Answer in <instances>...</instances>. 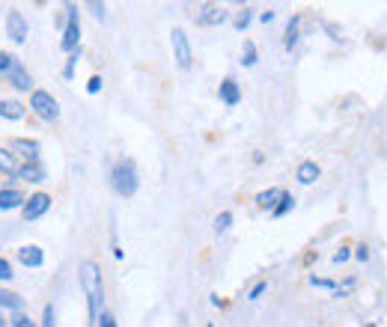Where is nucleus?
Instances as JSON below:
<instances>
[{
	"label": "nucleus",
	"mask_w": 387,
	"mask_h": 327,
	"mask_svg": "<svg viewBox=\"0 0 387 327\" xmlns=\"http://www.w3.org/2000/svg\"><path fill=\"white\" fill-rule=\"evenodd\" d=\"M81 286H84L86 303H90V319L98 321V307H102V298H105V286H102V271H98V265L90 262V259L81 265Z\"/></svg>",
	"instance_id": "obj_1"
},
{
	"label": "nucleus",
	"mask_w": 387,
	"mask_h": 327,
	"mask_svg": "<svg viewBox=\"0 0 387 327\" xmlns=\"http://www.w3.org/2000/svg\"><path fill=\"white\" fill-rule=\"evenodd\" d=\"M110 185H114V190H116L119 197H135L137 194L140 178H137V167H135V161H131V158L116 161L114 173H110Z\"/></svg>",
	"instance_id": "obj_2"
},
{
	"label": "nucleus",
	"mask_w": 387,
	"mask_h": 327,
	"mask_svg": "<svg viewBox=\"0 0 387 327\" xmlns=\"http://www.w3.org/2000/svg\"><path fill=\"white\" fill-rule=\"evenodd\" d=\"M30 110L36 114L42 122H57L60 119V105L57 98H54L51 93H45V89H33L30 96Z\"/></svg>",
	"instance_id": "obj_3"
},
{
	"label": "nucleus",
	"mask_w": 387,
	"mask_h": 327,
	"mask_svg": "<svg viewBox=\"0 0 387 327\" xmlns=\"http://www.w3.org/2000/svg\"><path fill=\"white\" fill-rule=\"evenodd\" d=\"M77 36H81V21H77V6L69 3L66 6V30H63V39H60V48L75 54L77 51Z\"/></svg>",
	"instance_id": "obj_4"
},
{
	"label": "nucleus",
	"mask_w": 387,
	"mask_h": 327,
	"mask_svg": "<svg viewBox=\"0 0 387 327\" xmlns=\"http://www.w3.org/2000/svg\"><path fill=\"white\" fill-rule=\"evenodd\" d=\"M170 45H173V60H176V66H179L182 72H188L191 69V42H188V36H185V30L182 27H173V33H170Z\"/></svg>",
	"instance_id": "obj_5"
},
{
	"label": "nucleus",
	"mask_w": 387,
	"mask_h": 327,
	"mask_svg": "<svg viewBox=\"0 0 387 327\" xmlns=\"http://www.w3.org/2000/svg\"><path fill=\"white\" fill-rule=\"evenodd\" d=\"M6 36L13 42H18V45L27 39V21H24V15H21L18 9H9V13H6Z\"/></svg>",
	"instance_id": "obj_6"
},
{
	"label": "nucleus",
	"mask_w": 387,
	"mask_h": 327,
	"mask_svg": "<svg viewBox=\"0 0 387 327\" xmlns=\"http://www.w3.org/2000/svg\"><path fill=\"white\" fill-rule=\"evenodd\" d=\"M229 18V13L224 6H215V3H206L200 13H197V24H203V27H218V24H224V21Z\"/></svg>",
	"instance_id": "obj_7"
},
{
	"label": "nucleus",
	"mask_w": 387,
	"mask_h": 327,
	"mask_svg": "<svg viewBox=\"0 0 387 327\" xmlns=\"http://www.w3.org/2000/svg\"><path fill=\"white\" fill-rule=\"evenodd\" d=\"M51 208V197L48 194H33L27 202H24V208H21V214H24V220H36L42 218Z\"/></svg>",
	"instance_id": "obj_8"
},
{
	"label": "nucleus",
	"mask_w": 387,
	"mask_h": 327,
	"mask_svg": "<svg viewBox=\"0 0 387 327\" xmlns=\"http://www.w3.org/2000/svg\"><path fill=\"white\" fill-rule=\"evenodd\" d=\"M9 152H18V158H24L27 164H36L39 161V143L36 140L15 137V140H9Z\"/></svg>",
	"instance_id": "obj_9"
},
{
	"label": "nucleus",
	"mask_w": 387,
	"mask_h": 327,
	"mask_svg": "<svg viewBox=\"0 0 387 327\" xmlns=\"http://www.w3.org/2000/svg\"><path fill=\"white\" fill-rule=\"evenodd\" d=\"M24 194L18 188H6L0 190V211H13V208H24Z\"/></svg>",
	"instance_id": "obj_10"
},
{
	"label": "nucleus",
	"mask_w": 387,
	"mask_h": 327,
	"mask_svg": "<svg viewBox=\"0 0 387 327\" xmlns=\"http://www.w3.org/2000/svg\"><path fill=\"white\" fill-rule=\"evenodd\" d=\"M6 81L13 84L15 89H30V86H33V77H30V72L24 69V63H21V60H18L15 66H13V69H9Z\"/></svg>",
	"instance_id": "obj_11"
},
{
	"label": "nucleus",
	"mask_w": 387,
	"mask_h": 327,
	"mask_svg": "<svg viewBox=\"0 0 387 327\" xmlns=\"http://www.w3.org/2000/svg\"><path fill=\"white\" fill-rule=\"evenodd\" d=\"M18 262L27 265V268H39L42 262H45V253H42V247L27 244V247H21V250H18Z\"/></svg>",
	"instance_id": "obj_12"
},
{
	"label": "nucleus",
	"mask_w": 387,
	"mask_h": 327,
	"mask_svg": "<svg viewBox=\"0 0 387 327\" xmlns=\"http://www.w3.org/2000/svg\"><path fill=\"white\" fill-rule=\"evenodd\" d=\"M21 170H24V164L18 161V155L9 152V149H0V173H6V176H21Z\"/></svg>",
	"instance_id": "obj_13"
},
{
	"label": "nucleus",
	"mask_w": 387,
	"mask_h": 327,
	"mask_svg": "<svg viewBox=\"0 0 387 327\" xmlns=\"http://www.w3.org/2000/svg\"><path fill=\"white\" fill-rule=\"evenodd\" d=\"M218 96H220V101H224V105L236 107L238 101H241V89H238V84L232 81V77H227V81L220 84V89H218Z\"/></svg>",
	"instance_id": "obj_14"
},
{
	"label": "nucleus",
	"mask_w": 387,
	"mask_h": 327,
	"mask_svg": "<svg viewBox=\"0 0 387 327\" xmlns=\"http://www.w3.org/2000/svg\"><path fill=\"white\" fill-rule=\"evenodd\" d=\"M286 197V190H280V188H268V190H262V194L257 197V206L259 208H268V211H274L278 208V202Z\"/></svg>",
	"instance_id": "obj_15"
},
{
	"label": "nucleus",
	"mask_w": 387,
	"mask_h": 327,
	"mask_svg": "<svg viewBox=\"0 0 387 327\" xmlns=\"http://www.w3.org/2000/svg\"><path fill=\"white\" fill-rule=\"evenodd\" d=\"M319 176H322V170H319L316 161H304L301 167H298V182L301 185H313Z\"/></svg>",
	"instance_id": "obj_16"
},
{
	"label": "nucleus",
	"mask_w": 387,
	"mask_h": 327,
	"mask_svg": "<svg viewBox=\"0 0 387 327\" xmlns=\"http://www.w3.org/2000/svg\"><path fill=\"white\" fill-rule=\"evenodd\" d=\"M298 30H301V15H292L289 24H286V36H283V48L292 51L298 45Z\"/></svg>",
	"instance_id": "obj_17"
},
{
	"label": "nucleus",
	"mask_w": 387,
	"mask_h": 327,
	"mask_svg": "<svg viewBox=\"0 0 387 327\" xmlns=\"http://www.w3.org/2000/svg\"><path fill=\"white\" fill-rule=\"evenodd\" d=\"M24 116V105L15 98H9V101H0V119H21Z\"/></svg>",
	"instance_id": "obj_18"
},
{
	"label": "nucleus",
	"mask_w": 387,
	"mask_h": 327,
	"mask_svg": "<svg viewBox=\"0 0 387 327\" xmlns=\"http://www.w3.org/2000/svg\"><path fill=\"white\" fill-rule=\"evenodd\" d=\"M0 307H3V310H13V312H21V307H24V298L15 295V291L0 289Z\"/></svg>",
	"instance_id": "obj_19"
},
{
	"label": "nucleus",
	"mask_w": 387,
	"mask_h": 327,
	"mask_svg": "<svg viewBox=\"0 0 387 327\" xmlns=\"http://www.w3.org/2000/svg\"><path fill=\"white\" fill-rule=\"evenodd\" d=\"M18 178H24V182H45V167L39 161L36 164H24V170H21Z\"/></svg>",
	"instance_id": "obj_20"
},
{
	"label": "nucleus",
	"mask_w": 387,
	"mask_h": 327,
	"mask_svg": "<svg viewBox=\"0 0 387 327\" xmlns=\"http://www.w3.org/2000/svg\"><path fill=\"white\" fill-rule=\"evenodd\" d=\"M241 66H257V45H253L250 39L245 42V48H241Z\"/></svg>",
	"instance_id": "obj_21"
},
{
	"label": "nucleus",
	"mask_w": 387,
	"mask_h": 327,
	"mask_svg": "<svg viewBox=\"0 0 387 327\" xmlns=\"http://www.w3.org/2000/svg\"><path fill=\"white\" fill-rule=\"evenodd\" d=\"M292 206H295V199H292V194H286L280 202H278V208H274L271 214H274V218H283V214H289L292 211Z\"/></svg>",
	"instance_id": "obj_22"
},
{
	"label": "nucleus",
	"mask_w": 387,
	"mask_h": 327,
	"mask_svg": "<svg viewBox=\"0 0 387 327\" xmlns=\"http://www.w3.org/2000/svg\"><path fill=\"white\" fill-rule=\"evenodd\" d=\"M250 21H253V9H241V13L236 15V21H232V24H236V30H248V24H250Z\"/></svg>",
	"instance_id": "obj_23"
},
{
	"label": "nucleus",
	"mask_w": 387,
	"mask_h": 327,
	"mask_svg": "<svg viewBox=\"0 0 387 327\" xmlns=\"http://www.w3.org/2000/svg\"><path fill=\"white\" fill-rule=\"evenodd\" d=\"M229 227H232V214L229 211H220L218 218H215V232L220 235V232H227Z\"/></svg>",
	"instance_id": "obj_24"
},
{
	"label": "nucleus",
	"mask_w": 387,
	"mask_h": 327,
	"mask_svg": "<svg viewBox=\"0 0 387 327\" xmlns=\"http://www.w3.org/2000/svg\"><path fill=\"white\" fill-rule=\"evenodd\" d=\"M15 63H18L15 54H3V51H0V72H3V75H9V69H13Z\"/></svg>",
	"instance_id": "obj_25"
},
{
	"label": "nucleus",
	"mask_w": 387,
	"mask_h": 327,
	"mask_svg": "<svg viewBox=\"0 0 387 327\" xmlns=\"http://www.w3.org/2000/svg\"><path fill=\"white\" fill-rule=\"evenodd\" d=\"M13 327H36V324H33V319H30V315H24V312H15V315H13Z\"/></svg>",
	"instance_id": "obj_26"
},
{
	"label": "nucleus",
	"mask_w": 387,
	"mask_h": 327,
	"mask_svg": "<svg viewBox=\"0 0 387 327\" xmlns=\"http://www.w3.org/2000/svg\"><path fill=\"white\" fill-rule=\"evenodd\" d=\"M77 57H81V48H77V51L72 54V57L66 60V69H63V75H66V77H72V75H75V63H77Z\"/></svg>",
	"instance_id": "obj_27"
},
{
	"label": "nucleus",
	"mask_w": 387,
	"mask_h": 327,
	"mask_svg": "<svg viewBox=\"0 0 387 327\" xmlns=\"http://www.w3.org/2000/svg\"><path fill=\"white\" fill-rule=\"evenodd\" d=\"M3 280H13V265H9V259H0V283Z\"/></svg>",
	"instance_id": "obj_28"
},
{
	"label": "nucleus",
	"mask_w": 387,
	"mask_h": 327,
	"mask_svg": "<svg viewBox=\"0 0 387 327\" xmlns=\"http://www.w3.org/2000/svg\"><path fill=\"white\" fill-rule=\"evenodd\" d=\"M54 324H57V321H54V307L48 303L45 312H42V327H54Z\"/></svg>",
	"instance_id": "obj_29"
},
{
	"label": "nucleus",
	"mask_w": 387,
	"mask_h": 327,
	"mask_svg": "<svg viewBox=\"0 0 387 327\" xmlns=\"http://www.w3.org/2000/svg\"><path fill=\"white\" fill-rule=\"evenodd\" d=\"M98 327H116V321H114V315H110V312H98Z\"/></svg>",
	"instance_id": "obj_30"
},
{
	"label": "nucleus",
	"mask_w": 387,
	"mask_h": 327,
	"mask_svg": "<svg viewBox=\"0 0 387 327\" xmlns=\"http://www.w3.org/2000/svg\"><path fill=\"white\" fill-rule=\"evenodd\" d=\"M265 291H268V283H257V286L250 289V301H259V298L265 295Z\"/></svg>",
	"instance_id": "obj_31"
},
{
	"label": "nucleus",
	"mask_w": 387,
	"mask_h": 327,
	"mask_svg": "<svg viewBox=\"0 0 387 327\" xmlns=\"http://www.w3.org/2000/svg\"><path fill=\"white\" fill-rule=\"evenodd\" d=\"M102 84H105L102 77H98V75H93V77H90V84H86V93H93V96H96L98 89H102Z\"/></svg>",
	"instance_id": "obj_32"
},
{
	"label": "nucleus",
	"mask_w": 387,
	"mask_h": 327,
	"mask_svg": "<svg viewBox=\"0 0 387 327\" xmlns=\"http://www.w3.org/2000/svg\"><path fill=\"white\" fill-rule=\"evenodd\" d=\"M355 259H358V262H370V247H367V244H361L358 250H355Z\"/></svg>",
	"instance_id": "obj_33"
},
{
	"label": "nucleus",
	"mask_w": 387,
	"mask_h": 327,
	"mask_svg": "<svg viewBox=\"0 0 387 327\" xmlns=\"http://www.w3.org/2000/svg\"><path fill=\"white\" fill-rule=\"evenodd\" d=\"M349 256H351V253H349V247H340V250L334 253V262L342 265V262H349Z\"/></svg>",
	"instance_id": "obj_34"
},
{
	"label": "nucleus",
	"mask_w": 387,
	"mask_h": 327,
	"mask_svg": "<svg viewBox=\"0 0 387 327\" xmlns=\"http://www.w3.org/2000/svg\"><path fill=\"white\" fill-rule=\"evenodd\" d=\"M310 283H313V286H319V289H334V291H337L334 280H316V277H310Z\"/></svg>",
	"instance_id": "obj_35"
},
{
	"label": "nucleus",
	"mask_w": 387,
	"mask_h": 327,
	"mask_svg": "<svg viewBox=\"0 0 387 327\" xmlns=\"http://www.w3.org/2000/svg\"><path fill=\"white\" fill-rule=\"evenodd\" d=\"M86 6L93 9V15H96V18H105V3H96V0H93V3H86Z\"/></svg>",
	"instance_id": "obj_36"
},
{
	"label": "nucleus",
	"mask_w": 387,
	"mask_h": 327,
	"mask_svg": "<svg viewBox=\"0 0 387 327\" xmlns=\"http://www.w3.org/2000/svg\"><path fill=\"white\" fill-rule=\"evenodd\" d=\"M259 21H262V24H271V21H274V13H271V9H268V13H262Z\"/></svg>",
	"instance_id": "obj_37"
},
{
	"label": "nucleus",
	"mask_w": 387,
	"mask_h": 327,
	"mask_svg": "<svg viewBox=\"0 0 387 327\" xmlns=\"http://www.w3.org/2000/svg\"><path fill=\"white\" fill-rule=\"evenodd\" d=\"M363 327H379V324H375V321H370V324H363Z\"/></svg>",
	"instance_id": "obj_38"
},
{
	"label": "nucleus",
	"mask_w": 387,
	"mask_h": 327,
	"mask_svg": "<svg viewBox=\"0 0 387 327\" xmlns=\"http://www.w3.org/2000/svg\"><path fill=\"white\" fill-rule=\"evenodd\" d=\"M0 327H6V321H3V319H0Z\"/></svg>",
	"instance_id": "obj_39"
}]
</instances>
